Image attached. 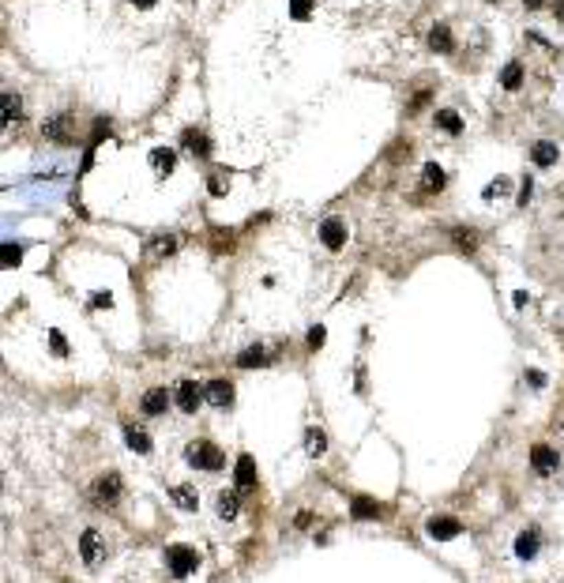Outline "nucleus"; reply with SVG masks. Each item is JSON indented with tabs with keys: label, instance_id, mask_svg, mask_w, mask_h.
I'll return each mask as SVG.
<instances>
[{
	"label": "nucleus",
	"instance_id": "9",
	"mask_svg": "<svg viewBox=\"0 0 564 583\" xmlns=\"http://www.w3.org/2000/svg\"><path fill=\"white\" fill-rule=\"evenodd\" d=\"M140 406H143V414L158 418V414H166V410H169V391H166V388H151V391H143Z\"/></svg>",
	"mask_w": 564,
	"mask_h": 583
},
{
	"label": "nucleus",
	"instance_id": "10",
	"mask_svg": "<svg viewBox=\"0 0 564 583\" xmlns=\"http://www.w3.org/2000/svg\"><path fill=\"white\" fill-rule=\"evenodd\" d=\"M204 395H207V403H215V406H230L233 403V384L230 380H211V384L204 388Z\"/></svg>",
	"mask_w": 564,
	"mask_h": 583
},
{
	"label": "nucleus",
	"instance_id": "3",
	"mask_svg": "<svg viewBox=\"0 0 564 583\" xmlns=\"http://www.w3.org/2000/svg\"><path fill=\"white\" fill-rule=\"evenodd\" d=\"M42 132H45V140H53V143H72L76 140V117L72 113H53L50 121L42 124Z\"/></svg>",
	"mask_w": 564,
	"mask_h": 583
},
{
	"label": "nucleus",
	"instance_id": "32",
	"mask_svg": "<svg viewBox=\"0 0 564 583\" xmlns=\"http://www.w3.org/2000/svg\"><path fill=\"white\" fill-rule=\"evenodd\" d=\"M50 346H53V354H56V358H68V342H64V335L56 331V327L50 331Z\"/></svg>",
	"mask_w": 564,
	"mask_h": 583
},
{
	"label": "nucleus",
	"instance_id": "40",
	"mask_svg": "<svg viewBox=\"0 0 564 583\" xmlns=\"http://www.w3.org/2000/svg\"><path fill=\"white\" fill-rule=\"evenodd\" d=\"M553 12H557V15H561V19H564V0H557V8H553Z\"/></svg>",
	"mask_w": 564,
	"mask_h": 583
},
{
	"label": "nucleus",
	"instance_id": "13",
	"mask_svg": "<svg viewBox=\"0 0 564 583\" xmlns=\"http://www.w3.org/2000/svg\"><path fill=\"white\" fill-rule=\"evenodd\" d=\"M94 497H98L102 505H113V500L120 497V478H117V474L98 478V485H94Z\"/></svg>",
	"mask_w": 564,
	"mask_h": 583
},
{
	"label": "nucleus",
	"instance_id": "23",
	"mask_svg": "<svg viewBox=\"0 0 564 583\" xmlns=\"http://www.w3.org/2000/svg\"><path fill=\"white\" fill-rule=\"evenodd\" d=\"M124 444H128V448H132V452H151V437L147 433H143V429H135V426H128L124 429Z\"/></svg>",
	"mask_w": 564,
	"mask_h": 583
},
{
	"label": "nucleus",
	"instance_id": "36",
	"mask_svg": "<svg viewBox=\"0 0 564 583\" xmlns=\"http://www.w3.org/2000/svg\"><path fill=\"white\" fill-rule=\"evenodd\" d=\"M455 241L463 245V249H474V237H470V230H455Z\"/></svg>",
	"mask_w": 564,
	"mask_h": 583
},
{
	"label": "nucleus",
	"instance_id": "33",
	"mask_svg": "<svg viewBox=\"0 0 564 583\" xmlns=\"http://www.w3.org/2000/svg\"><path fill=\"white\" fill-rule=\"evenodd\" d=\"M102 135H109V121H94V135H91V147H98Z\"/></svg>",
	"mask_w": 564,
	"mask_h": 583
},
{
	"label": "nucleus",
	"instance_id": "1",
	"mask_svg": "<svg viewBox=\"0 0 564 583\" xmlns=\"http://www.w3.org/2000/svg\"><path fill=\"white\" fill-rule=\"evenodd\" d=\"M166 564H169V572H173L177 580H184V576H192V572L199 569V553L192 546H169L166 549Z\"/></svg>",
	"mask_w": 564,
	"mask_h": 583
},
{
	"label": "nucleus",
	"instance_id": "18",
	"mask_svg": "<svg viewBox=\"0 0 564 583\" xmlns=\"http://www.w3.org/2000/svg\"><path fill=\"white\" fill-rule=\"evenodd\" d=\"M422 188H425V192H440V188H444V170H440L437 162H425V170H422Z\"/></svg>",
	"mask_w": 564,
	"mask_h": 583
},
{
	"label": "nucleus",
	"instance_id": "28",
	"mask_svg": "<svg viewBox=\"0 0 564 583\" xmlns=\"http://www.w3.org/2000/svg\"><path fill=\"white\" fill-rule=\"evenodd\" d=\"M305 448H309V455H324L327 452V437L320 433V429H309V433H305Z\"/></svg>",
	"mask_w": 564,
	"mask_h": 583
},
{
	"label": "nucleus",
	"instance_id": "34",
	"mask_svg": "<svg viewBox=\"0 0 564 583\" xmlns=\"http://www.w3.org/2000/svg\"><path fill=\"white\" fill-rule=\"evenodd\" d=\"M324 339H327V331H324V327H312V331H309V346H312V350H320V346H324Z\"/></svg>",
	"mask_w": 564,
	"mask_h": 583
},
{
	"label": "nucleus",
	"instance_id": "19",
	"mask_svg": "<svg viewBox=\"0 0 564 583\" xmlns=\"http://www.w3.org/2000/svg\"><path fill=\"white\" fill-rule=\"evenodd\" d=\"M538 553V531L530 527V531H523L519 538H515V557H523V561H530V557Z\"/></svg>",
	"mask_w": 564,
	"mask_h": 583
},
{
	"label": "nucleus",
	"instance_id": "24",
	"mask_svg": "<svg viewBox=\"0 0 564 583\" xmlns=\"http://www.w3.org/2000/svg\"><path fill=\"white\" fill-rule=\"evenodd\" d=\"M437 129H444L448 135H459V132H463V117H459L455 109H440V113H437Z\"/></svg>",
	"mask_w": 564,
	"mask_h": 583
},
{
	"label": "nucleus",
	"instance_id": "4",
	"mask_svg": "<svg viewBox=\"0 0 564 583\" xmlns=\"http://www.w3.org/2000/svg\"><path fill=\"white\" fill-rule=\"evenodd\" d=\"M530 467H534L542 478H550V474H557V467H561V455L553 452L550 444H534V448H530Z\"/></svg>",
	"mask_w": 564,
	"mask_h": 583
},
{
	"label": "nucleus",
	"instance_id": "29",
	"mask_svg": "<svg viewBox=\"0 0 564 583\" xmlns=\"http://www.w3.org/2000/svg\"><path fill=\"white\" fill-rule=\"evenodd\" d=\"M237 508H241L237 493H219V516L222 519H233V516H237Z\"/></svg>",
	"mask_w": 564,
	"mask_h": 583
},
{
	"label": "nucleus",
	"instance_id": "38",
	"mask_svg": "<svg viewBox=\"0 0 564 583\" xmlns=\"http://www.w3.org/2000/svg\"><path fill=\"white\" fill-rule=\"evenodd\" d=\"M527 199H530V177H527V181H523V192H519V204H523V207H527Z\"/></svg>",
	"mask_w": 564,
	"mask_h": 583
},
{
	"label": "nucleus",
	"instance_id": "25",
	"mask_svg": "<svg viewBox=\"0 0 564 583\" xmlns=\"http://www.w3.org/2000/svg\"><path fill=\"white\" fill-rule=\"evenodd\" d=\"M350 512H354V519H376L380 516V505H376V500H369V497H358L350 505Z\"/></svg>",
	"mask_w": 564,
	"mask_h": 583
},
{
	"label": "nucleus",
	"instance_id": "27",
	"mask_svg": "<svg viewBox=\"0 0 564 583\" xmlns=\"http://www.w3.org/2000/svg\"><path fill=\"white\" fill-rule=\"evenodd\" d=\"M207 188H211V196H226V188H230V173H226V170H211V173H207Z\"/></svg>",
	"mask_w": 564,
	"mask_h": 583
},
{
	"label": "nucleus",
	"instance_id": "5",
	"mask_svg": "<svg viewBox=\"0 0 564 583\" xmlns=\"http://www.w3.org/2000/svg\"><path fill=\"white\" fill-rule=\"evenodd\" d=\"M320 241H324V249L338 252L346 245V226L338 219H324V222H320Z\"/></svg>",
	"mask_w": 564,
	"mask_h": 583
},
{
	"label": "nucleus",
	"instance_id": "20",
	"mask_svg": "<svg viewBox=\"0 0 564 583\" xmlns=\"http://www.w3.org/2000/svg\"><path fill=\"white\" fill-rule=\"evenodd\" d=\"M271 362V354L263 346H248V350H241L237 354V365L241 369H252V365H268Z\"/></svg>",
	"mask_w": 564,
	"mask_h": 583
},
{
	"label": "nucleus",
	"instance_id": "7",
	"mask_svg": "<svg viewBox=\"0 0 564 583\" xmlns=\"http://www.w3.org/2000/svg\"><path fill=\"white\" fill-rule=\"evenodd\" d=\"M79 553H83L87 564H102V557H106V546H102L98 531H83V538H79Z\"/></svg>",
	"mask_w": 564,
	"mask_h": 583
},
{
	"label": "nucleus",
	"instance_id": "37",
	"mask_svg": "<svg viewBox=\"0 0 564 583\" xmlns=\"http://www.w3.org/2000/svg\"><path fill=\"white\" fill-rule=\"evenodd\" d=\"M527 380H530V388H545V373H538V369H530Z\"/></svg>",
	"mask_w": 564,
	"mask_h": 583
},
{
	"label": "nucleus",
	"instance_id": "6",
	"mask_svg": "<svg viewBox=\"0 0 564 583\" xmlns=\"http://www.w3.org/2000/svg\"><path fill=\"white\" fill-rule=\"evenodd\" d=\"M199 403H204V391L192 384V380H181V384H177V406H181L184 414H196Z\"/></svg>",
	"mask_w": 564,
	"mask_h": 583
},
{
	"label": "nucleus",
	"instance_id": "35",
	"mask_svg": "<svg viewBox=\"0 0 564 583\" xmlns=\"http://www.w3.org/2000/svg\"><path fill=\"white\" fill-rule=\"evenodd\" d=\"M91 305H94V309H109V305H113L109 290H98V294H94V298H91Z\"/></svg>",
	"mask_w": 564,
	"mask_h": 583
},
{
	"label": "nucleus",
	"instance_id": "21",
	"mask_svg": "<svg viewBox=\"0 0 564 583\" xmlns=\"http://www.w3.org/2000/svg\"><path fill=\"white\" fill-rule=\"evenodd\" d=\"M501 87H504V91H519V87H523V65H519V60L504 65V72H501Z\"/></svg>",
	"mask_w": 564,
	"mask_h": 583
},
{
	"label": "nucleus",
	"instance_id": "11",
	"mask_svg": "<svg viewBox=\"0 0 564 583\" xmlns=\"http://www.w3.org/2000/svg\"><path fill=\"white\" fill-rule=\"evenodd\" d=\"M557 155H561V151H557V143H550V140H538L534 147H530V162H534V166H542V170H545V166H553V162H557Z\"/></svg>",
	"mask_w": 564,
	"mask_h": 583
},
{
	"label": "nucleus",
	"instance_id": "15",
	"mask_svg": "<svg viewBox=\"0 0 564 583\" xmlns=\"http://www.w3.org/2000/svg\"><path fill=\"white\" fill-rule=\"evenodd\" d=\"M151 166H155L158 177H169V173H173V166H177V155H173L169 147H155V151H151Z\"/></svg>",
	"mask_w": 564,
	"mask_h": 583
},
{
	"label": "nucleus",
	"instance_id": "12",
	"mask_svg": "<svg viewBox=\"0 0 564 583\" xmlns=\"http://www.w3.org/2000/svg\"><path fill=\"white\" fill-rule=\"evenodd\" d=\"M181 143H184V151H192L196 158H207V155H211V143H207V135L196 132V129H184Z\"/></svg>",
	"mask_w": 564,
	"mask_h": 583
},
{
	"label": "nucleus",
	"instance_id": "8",
	"mask_svg": "<svg viewBox=\"0 0 564 583\" xmlns=\"http://www.w3.org/2000/svg\"><path fill=\"white\" fill-rule=\"evenodd\" d=\"M425 531H429L437 542H448V538H455V534H463V527H459V519H451V516H433Z\"/></svg>",
	"mask_w": 564,
	"mask_h": 583
},
{
	"label": "nucleus",
	"instance_id": "22",
	"mask_svg": "<svg viewBox=\"0 0 564 583\" xmlns=\"http://www.w3.org/2000/svg\"><path fill=\"white\" fill-rule=\"evenodd\" d=\"M177 249V237H169V234H158V237H151V245H147V256H169V252Z\"/></svg>",
	"mask_w": 564,
	"mask_h": 583
},
{
	"label": "nucleus",
	"instance_id": "14",
	"mask_svg": "<svg viewBox=\"0 0 564 583\" xmlns=\"http://www.w3.org/2000/svg\"><path fill=\"white\" fill-rule=\"evenodd\" d=\"M169 497H173V505L184 508V512H196V508H199V493L192 490V485H173Z\"/></svg>",
	"mask_w": 564,
	"mask_h": 583
},
{
	"label": "nucleus",
	"instance_id": "30",
	"mask_svg": "<svg viewBox=\"0 0 564 583\" xmlns=\"http://www.w3.org/2000/svg\"><path fill=\"white\" fill-rule=\"evenodd\" d=\"M312 15V0H290V19H309Z\"/></svg>",
	"mask_w": 564,
	"mask_h": 583
},
{
	"label": "nucleus",
	"instance_id": "17",
	"mask_svg": "<svg viewBox=\"0 0 564 583\" xmlns=\"http://www.w3.org/2000/svg\"><path fill=\"white\" fill-rule=\"evenodd\" d=\"M429 45H433V53H451L455 50V38H451V30L444 27V23H437V27L429 30Z\"/></svg>",
	"mask_w": 564,
	"mask_h": 583
},
{
	"label": "nucleus",
	"instance_id": "31",
	"mask_svg": "<svg viewBox=\"0 0 564 583\" xmlns=\"http://www.w3.org/2000/svg\"><path fill=\"white\" fill-rule=\"evenodd\" d=\"M0 256H4V267H19V260H23V249H19V245H12V241H8L4 249H0Z\"/></svg>",
	"mask_w": 564,
	"mask_h": 583
},
{
	"label": "nucleus",
	"instance_id": "39",
	"mask_svg": "<svg viewBox=\"0 0 564 583\" xmlns=\"http://www.w3.org/2000/svg\"><path fill=\"white\" fill-rule=\"evenodd\" d=\"M132 4H135V8H155L158 0H132Z\"/></svg>",
	"mask_w": 564,
	"mask_h": 583
},
{
	"label": "nucleus",
	"instance_id": "2",
	"mask_svg": "<svg viewBox=\"0 0 564 583\" xmlns=\"http://www.w3.org/2000/svg\"><path fill=\"white\" fill-rule=\"evenodd\" d=\"M184 459L192 463V467H199V470H219L222 467V452H219V444H211V441H196V444H188V452H184Z\"/></svg>",
	"mask_w": 564,
	"mask_h": 583
},
{
	"label": "nucleus",
	"instance_id": "41",
	"mask_svg": "<svg viewBox=\"0 0 564 583\" xmlns=\"http://www.w3.org/2000/svg\"><path fill=\"white\" fill-rule=\"evenodd\" d=\"M523 4H527V8H542V0H523Z\"/></svg>",
	"mask_w": 564,
	"mask_h": 583
},
{
	"label": "nucleus",
	"instance_id": "26",
	"mask_svg": "<svg viewBox=\"0 0 564 583\" xmlns=\"http://www.w3.org/2000/svg\"><path fill=\"white\" fill-rule=\"evenodd\" d=\"M19 117H23V98H19V94L8 91V94H4V124L19 121Z\"/></svg>",
	"mask_w": 564,
	"mask_h": 583
},
{
	"label": "nucleus",
	"instance_id": "16",
	"mask_svg": "<svg viewBox=\"0 0 564 583\" xmlns=\"http://www.w3.org/2000/svg\"><path fill=\"white\" fill-rule=\"evenodd\" d=\"M237 485H241V490H252V485H256V459H252V455H237Z\"/></svg>",
	"mask_w": 564,
	"mask_h": 583
}]
</instances>
